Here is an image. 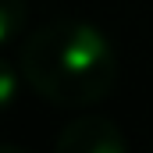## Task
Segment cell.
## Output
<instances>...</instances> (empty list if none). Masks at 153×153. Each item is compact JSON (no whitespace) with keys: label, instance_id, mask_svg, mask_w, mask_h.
Returning <instances> with one entry per match:
<instances>
[{"label":"cell","instance_id":"cell-1","mask_svg":"<svg viewBox=\"0 0 153 153\" xmlns=\"http://www.w3.org/2000/svg\"><path fill=\"white\" fill-rule=\"evenodd\" d=\"M22 78L57 107H93L117 82L111 39L89 22H50L22 46Z\"/></svg>","mask_w":153,"mask_h":153},{"label":"cell","instance_id":"cell-2","mask_svg":"<svg viewBox=\"0 0 153 153\" xmlns=\"http://www.w3.org/2000/svg\"><path fill=\"white\" fill-rule=\"evenodd\" d=\"M53 153H128V143L111 117L85 114L75 117L71 125H64Z\"/></svg>","mask_w":153,"mask_h":153},{"label":"cell","instance_id":"cell-3","mask_svg":"<svg viewBox=\"0 0 153 153\" xmlns=\"http://www.w3.org/2000/svg\"><path fill=\"white\" fill-rule=\"evenodd\" d=\"M25 18H29L25 0H0V46L18 39V32L25 29Z\"/></svg>","mask_w":153,"mask_h":153},{"label":"cell","instance_id":"cell-4","mask_svg":"<svg viewBox=\"0 0 153 153\" xmlns=\"http://www.w3.org/2000/svg\"><path fill=\"white\" fill-rule=\"evenodd\" d=\"M18 103V71L0 57V117Z\"/></svg>","mask_w":153,"mask_h":153},{"label":"cell","instance_id":"cell-5","mask_svg":"<svg viewBox=\"0 0 153 153\" xmlns=\"http://www.w3.org/2000/svg\"><path fill=\"white\" fill-rule=\"evenodd\" d=\"M0 153H29V150H22V146H11V143H0Z\"/></svg>","mask_w":153,"mask_h":153}]
</instances>
